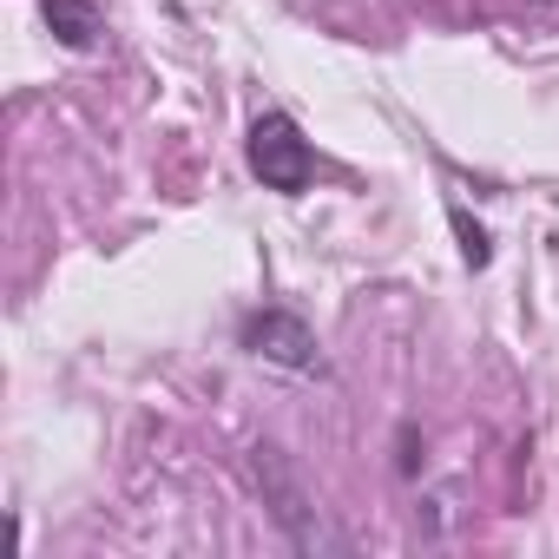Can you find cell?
<instances>
[{"label":"cell","mask_w":559,"mask_h":559,"mask_svg":"<svg viewBox=\"0 0 559 559\" xmlns=\"http://www.w3.org/2000/svg\"><path fill=\"white\" fill-rule=\"evenodd\" d=\"M243 152H250V171L263 178V191L304 198V191H310V178H317V152H310V139L297 132V119H290V112H263V119L250 126Z\"/></svg>","instance_id":"1"},{"label":"cell","mask_w":559,"mask_h":559,"mask_svg":"<svg viewBox=\"0 0 559 559\" xmlns=\"http://www.w3.org/2000/svg\"><path fill=\"white\" fill-rule=\"evenodd\" d=\"M243 349L263 356V362H276V369H317V336H310V323L290 317V310L250 317V323H243Z\"/></svg>","instance_id":"2"},{"label":"cell","mask_w":559,"mask_h":559,"mask_svg":"<svg viewBox=\"0 0 559 559\" xmlns=\"http://www.w3.org/2000/svg\"><path fill=\"white\" fill-rule=\"evenodd\" d=\"M40 14H47L53 40L73 47V53H86L99 40V8H93V0H40Z\"/></svg>","instance_id":"3"},{"label":"cell","mask_w":559,"mask_h":559,"mask_svg":"<svg viewBox=\"0 0 559 559\" xmlns=\"http://www.w3.org/2000/svg\"><path fill=\"white\" fill-rule=\"evenodd\" d=\"M257 480L276 493V520H284L297 539H317L310 526H304V493H297V480L284 474V461H276V448H257Z\"/></svg>","instance_id":"4"},{"label":"cell","mask_w":559,"mask_h":559,"mask_svg":"<svg viewBox=\"0 0 559 559\" xmlns=\"http://www.w3.org/2000/svg\"><path fill=\"white\" fill-rule=\"evenodd\" d=\"M454 230H461V257H467V263H474V270H480V263H487V257H493V250H487V230H480V224H467V217H461V211H454Z\"/></svg>","instance_id":"5"}]
</instances>
